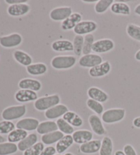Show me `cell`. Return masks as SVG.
Instances as JSON below:
<instances>
[{"label": "cell", "instance_id": "f1b7e54d", "mask_svg": "<svg viewBox=\"0 0 140 155\" xmlns=\"http://www.w3.org/2000/svg\"><path fill=\"white\" fill-rule=\"evenodd\" d=\"M62 118L74 127H80L83 124V119L74 111H68L64 115Z\"/></svg>", "mask_w": 140, "mask_h": 155}, {"label": "cell", "instance_id": "8fae6325", "mask_svg": "<svg viewBox=\"0 0 140 155\" xmlns=\"http://www.w3.org/2000/svg\"><path fill=\"white\" fill-rule=\"evenodd\" d=\"M15 100L18 103H25L36 101L38 98L37 92L28 90H19L15 94Z\"/></svg>", "mask_w": 140, "mask_h": 155}, {"label": "cell", "instance_id": "d6986e66", "mask_svg": "<svg viewBox=\"0 0 140 155\" xmlns=\"http://www.w3.org/2000/svg\"><path fill=\"white\" fill-rule=\"evenodd\" d=\"M72 136L74 142L82 145L92 140L93 133L88 130H78L72 133Z\"/></svg>", "mask_w": 140, "mask_h": 155}, {"label": "cell", "instance_id": "d4e9b609", "mask_svg": "<svg viewBox=\"0 0 140 155\" xmlns=\"http://www.w3.org/2000/svg\"><path fill=\"white\" fill-rule=\"evenodd\" d=\"M110 10L115 15L125 16L129 15L131 12V8L128 6V4L121 2H114V4L110 7Z\"/></svg>", "mask_w": 140, "mask_h": 155}, {"label": "cell", "instance_id": "2e32d148", "mask_svg": "<svg viewBox=\"0 0 140 155\" xmlns=\"http://www.w3.org/2000/svg\"><path fill=\"white\" fill-rule=\"evenodd\" d=\"M89 98L95 100L101 103H106L109 100V95L97 87H90L87 91Z\"/></svg>", "mask_w": 140, "mask_h": 155}, {"label": "cell", "instance_id": "ac0fdd59", "mask_svg": "<svg viewBox=\"0 0 140 155\" xmlns=\"http://www.w3.org/2000/svg\"><path fill=\"white\" fill-rule=\"evenodd\" d=\"M89 124L92 131L96 135L101 136L105 133V129L103 126L102 120L97 115H91L88 119Z\"/></svg>", "mask_w": 140, "mask_h": 155}, {"label": "cell", "instance_id": "52a82bcc", "mask_svg": "<svg viewBox=\"0 0 140 155\" xmlns=\"http://www.w3.org/2000/svg\"><path fill=\"white\" fill-rule=\"evenodd\" d=\"M103 58L96 53H90L82 55L79 60V65L83 68H92L103 63Z\"/></svg>", "mask_w": 140, "mask_h": 155}, {"label": "cell", "instance_id": "603a6c76", "mask_svg": "<svg viewBox=\"0 0 140 155\" xmlns=\"http://www.w3.org/2000/svg\"><path fill=\"white\" fill-rule=\"evenodd\" d=\"M74 140L71 135H64L63 138H62L61 140L56 143V151H57L58 154H62L64 153V152H65V151L67 150L70 147L72 146Z\"/></svg>", "mask_w": 140, "mask_h": 155}, {"label": "cell", "instance_id": "74e56055", "mask_svg": "<svg viewBox=\"0 0 140 155\" xmlns=\"http://www.w3.org/2000/svg\"><path fill=\"white\" fill-rule=\"evenodd\" d=\"M86 105H87L89 109L93 111L96 114L101 115L103 114L104 107L102 105V103L98 102V101L92 100L91 98H88L86 101Z\"/></svg>", "mask_w": 140, "mask_h": 155}, {"label": "cell", "instance_id": "7a4b0ae2", "mask_svg": "<svg viewBox=\"0 0 140 155\" xmlns=\"http://www.w3.org/2000/svg\"><path fill=\"white\" fill-rule=\"evenodd\" d=\"M60 101V97L58 94H52L38 98L34 102V106L38 111H46L54 106L59 105Z\"/></svg>", "mask_w": 140, "mask_h": 155}, {"label": "cell", "instance_id": "d590c367", "mask_svg": "<svg viewBox=\"0 0 140 155\" xmlns=\"http://www.w3.org/2000/svg\"><path fill=\"white\" fill-rule=\"evenodd\" d=\"M95 41V36L93 34H88L84 36V42L83 47V55L90 54L92 51V46Z\"/></svg>", "mask_w": 140, "mask_h": 155}, {"label": "cell", "instance_id": "6da1fadb", "mask_svg": "<svg viewBox=\"0 0 140 155\" xmlns=\"http://www.w3.org/2000/svg\"><path fill=\"white\" fill-rule=\"evenodd\" d=\"M76 63L77 58L74 55H58L52 59L51 65L55 70H68Z\"/></svg>", "mask_w": 140, "mask_h": 155}, {"label": "cell", "instance_id": "b9f144b4", "mask_svg": "<svg viewBox=\"0 0 140 155\" xmlns=\"http://www.w3.org/2000/svg\"><path fill=\"white\" fill-rule=\"evenodd\" d=\"M57 152L55 148L53 146H47L45 148L40 155H55Z\"/></svg>", "mask_w": 140, "mask_h": 155}, {"label": "cell", "instance_id": "681fc988", "mask_svg": "<svg viewBox=\"0 0 140 155\" xmlns=\"http://www.w3.org/2000/svg\"><path fill=\"white\" fill-rule=\"evenodd\" d=\"M4 142H6V138H5L4 136L0 135V143H2Z\"/></svg>", "mask_w": 140, "mask_h": 155}, {"label": "cell", "instance_id": "7c38bea8", "mask_svg": "<svg viewBox=\"0 0 140 155\" xmlns=\"http://www.w3.org/2000/svg\"><path fill=\"white\" fill-rule=\"evenodd\" d=\"M39 124L38 120L33 117H26L18 120L16 124V127L25 131H33L37 129Z\"/></svg>", "mask_w": 140, "mask_h": 155}, {"label": "cell", "instance_id": "4316f807", "mask_svg": "<svg viewBox=\"0 0 140 155\" xmlns=\"http://www.w3.org/2000/svg\"><path fill=\"white\" fill-rule=\"evenodd\" d=\"M38 142V136L36 133H31L29 134L24 140L18 143L17 146L19 151L25 152L26 150L31 148L34 144Z\"/></svg>", "mask_w": 140, "mask_h": 155}, {"label": "cell", "instance_id": "c3c4849f", "mask_svg": "<svg viewBox=\"0 0 140 155\" xmlns=\"http://www.w3.org/2000/svg\"><path fill=\"white\" fill-rule=\"evenodd\" d=\"M114 155H125V152L122 150H117L115 152Z\"/></svg>", "mask_w": 140, "mask_h": 155}, {"label": "cell", "instance_id": "836d02e7", "mask_svg": "<svg viewBox=\"0 0 140 155\" xmlns=\"http://www.w3.org/2000/svg\"><path fill=\"white\" fill-rule=\"evenodd\" d=\"M113 0H98L95 4V10L97 14H103L114 4Z\"/></svg>", "mask_w": 140, "mask_h": 155}, {"label": "cell", "instance_id": "ba28073f", "mask_svg": "<svg viewBox=\"0 0 140 155\" xmlns=\"http://www.w3.org/2000/svg\"><path fill=\"white\" fill-rule=\"evenodd\" d=\"M114 47L115 44L112 40L109 38L100 39L94 42L92 51L96 53V54L106 53L111 51L114 49Z\"/></svg>", "mask_w": 140, "mask_h": 155}, {"label": "cell", "instance_id": "4fadbf2b", "mask_svg": "<svg viewBox=\"0 0 140 155\" xmlns=\"http://www.w3.org/2000/svg\"><path fill=\"white\" fill-rule=\"evenodd\" d=\"M29 11H30V6L28 4L10 5L7 8L8 14L14 17L24 16L28 14Z\"/></svg>", "mask_w": 140, "mask_h": 155}, {"label": "cell", "instance_id": "30bf717a", "mask_svg": "<svg viewBox=\"0 0 140 155\" xmlns=\"http://www.w3.org/2000/svg\"><path fill=\"white\" fill-rule=\"evenodd\" d=\"M112 69V66L109 61H105L101 64L92 68L89 70V74L93 78L103 77L108 74Z\"/></svg>", "mask_w": 140, "mask_h": 155}, {"label": "cell", "instance_id": "7402d4cb", "mask_svg": "<svg viewBox=\"0 0 140 155\" xmlns=\"http://www.w3.org/2000/svg\"><path fill=\"white\" fill-rule=\"evenodd\" d=\"M58 130V125L56 122L48 120V121H44L40 122L38 127L36 131L40 135H46L48 133L56 131Z\"/></svg>", "mask_w": 140, "mask_h": 155}, {"label": "cell", "instance_id": "f35d334b", "mask_svg": "<svg viewBox=\"0 0 140 155\" xmlns=\"http://www.w3.org/2000/svg\"><path fill=\"white\" fill-rule=\"evenodd\" d=\"M16 125L12 121L3 120L0 122V135L9 134L15 129Z\"/></svg>", "mask_w": 140, "mask_h": 155}, {"label": "cell", "instance_id": "e0dca14e", "mask_svg": "<svg viewBox=\"0 0 140 155\" xmlns=\"http://www.w3.org/2000/svg\"><path fill=\"white\" fill-rule=\"evenodd\" d=\"M82 21V15L79 12H73L61 23V28L64 31L74 29L78 23Z\"/></svg>", "mask_w": 140, "mask_h": 155}, {"label": "cell", "instance_id": "3957f363", "mask_svg": "<svg viewBox=\"0 0 140 155\" xmlns=\"http://www.w3.org/2000/svg\"><path fill=\"white\" fill-rule=\"evenodd\" d=\"M27 107L25 105H13L4 109L2 113V117L4 120L12 121L19 119L25 115Z\"/></svg>", "mask_w": 140, "mask_h": 155}, {"label": "cell", "instance_id": "f546056e", "mask_svg": "<svg viewBox=\"0 0 140 155\" xmlns=\"http://www.w3.org/2000/svg\"><path fill=\"white\" fill-rule=\"evenodd\" d=\"M28 131L22 129H16L8 135L7 140L10 143H19L21 141L28 137Z\"/></svg>", "mask_w": 140, "mask_h": 155}, {"label": "cell", "instance_id": "9a60e30c", "mask_svg": "<svg viewBox=\"0 0 140 155\" xmlns=\"http://www.w3.org/2000/svg\"><path fill=\"white\" fill-rule=\"evenodd\" d=\"M68 111V109L63 104H59L51 108L45 112V116L49 120H54L64 116L66 112Z\"/></svg>", "mask_w": 140, "mask_h": 155}, {"label": "cell", "instance_id": "1f68e13d", "mask_svg": "<svg viewBox=\"0 0 140 155\" xmlns=\"http://www.w3.org/2000/svg\"><path fill=\"white\" fill-rule=\"evenodd\" d=\"M18 150V146L16 143L9 141L0 143V155H12Z\"/></svg>", "mask_w": 140, "mask_h": 155}, {"label": "cell", "instance_id": "d6a6232c", "mask_svg": "<svg viewBox=\"0 0 140 155\" xmlns=\"http://www.w3.org/2000/svg\"><path fill=\"white\" fill-rule=\"evenodd\" d=\"M126 31L130 38L140 42V26L133 23H128L126 28Z\"/></svg>", "mask_w": 140, "mask_h": 155}, {"label": "cell", "instance_id": "ee69618b", "mask_svg": "<svg viewBox=\"0 0 140 155\" xmlns=\"http://www.w3.org/2000/svg\"><path fill=\"white\" fill-rule=\"evenodd\" d=\"M133 124L135 127L138 128V129H140V116L139 117H137L133 120Z\"/></svg>", "mask_w": 140, "mask_h": 155}, {"label": "cell", "instance_id": "f6af8a7d", "mask_svg": "<svg viewBox=\"0 0 140 155\" xmlns=\"http://www.w3.org/2000/svg\"><path fill=\"white\" fill-rule=\"evenodd\" d=\"M135 13L136 15L140 16V4L136 6V7L135 8Z\"/></svg>", "mask_w": 140, "mask_h": 155}, {"label": "cell", "instance_id": "4dcf8cb0", "mask_svg": "<svg viewBox=\"0 0 140 155\" xmlns=\"http://www.w3.org/2000/svg\"><path fill=\"white\" fill-rule=\"evenodd\" d=\"M113 141L108 136L104 137L101 141V146L99 150V155H112L113 153Z\"/></svg>", "mask_w": 140, "mask_h": 155}, {"label": "cell", "instance_id": "7bdbcfd3", "mask_svg": "<svg viewBox=\"0 0 140 155\" xmlns=\"http://www.w3.org/2000/svg\"><path fill=\"white\" fill-rule=\"evenodd\" d=\"M6 4L10 5H15V4H27L28 1L27 0H6L5 1Z\"/></svg>", "mask_w": 140, "mask_h": 155}, {"label": "cell", "instance_id": "f907efd6", "mask_svg": "<svg viewBox=\"0 0 140 155\" xmlns=\"http://www.w3.org/2000/svg\"><path fill=\"white\" fill-rule=\"evenodd\" d=\"M64 155H74L72 153H71V152H67V153H66Z\"/></svg>", "mask_w": 140, "mask_h": 155}, {"label": "cell", "instance_id": "ab89813d", "mask_svg": "<svg viewBox=\"0 0 140 155\" xmlns=\"http://www.w3.org/2000/svg\"><path fill=\"white\" fill-rule=\"evenodd\" d=\"M44 149V143L42 142H37L31 148L23 152V155H40Z\"/></svg>", "mask_w": 140, "mask_h": 155}, {"label": "cell", "instance_id": "cb8c5ba5", "mask_svg": "<svg viewBox=\"0 0 140 155\" xmlns=\"http://www.w3.org/2000/svg\"><path fill=\"white\" fill-rule=\"evenodd\" d=\"M47 66L44 63L32 64L26 67V71L32 76H40L45 74L47 72Z\"/></svg>", "mask_w": 140, "mask_h": 155}, {"label": "cell", "instance_id": "83f0119b", "mask_svg": "<svg viewBox=\"0 0 140 155\" xmlns=\"http://www.w3.org/2000/svg\"><path fill=\"white\" fill-rule=\"evenodd\" d=\"M64 136V133L60 130H56V131L42 135L41 141L45 145H52L55 143H57L62 138H63Z\"/></svg>", "mask_w": 140, "mask_h": 155}, {"label": "cell", "instance_id": "816d5d0a", "mask_svg": "<svg viewBox=\"0 0 140 155\" xmlns=\"http://www.w3.org/2000/svg\"><path fill=\"white\" fill-rule=\"evenodd\" d=\"M55 155H62V154H55Z\"/></svg>", "mask_w": 140, "mask_h": 155}, {"label": "cell", "instance_id": "bcb514c9", "mask_svg": "<svg viewBox=\"0 0 140 155\" xmlns=\"http://www.w3.org/2000/svg\"><path fill=\"white\" fill-rule=\"evenodd\" d=\"M135 60L137 61H140V49L136 52L135 55Z\"/></svg>", "mask_w": 140, "mask_h": 155}, {"label": "cell", "instance_id": "7dc6e473", "mask_svg": "<svg viewBox=\"0 0 140 155\" xmlns=\"http://www.w3.org/2000/svg\"><path fill=\"white\" fill-rule=\"evenodd\" d=\"M82 2L87 4H89V3L92 4V3H96V2H97V1H96V0H83Z\"/></svg>", "mask_w": 140, "mask_h": 155}, {"label": "cell", "instance_id": "9c48e42d", "mask_svg": "<svg viewBox=\"0 0 140 155\" xmlns=\"http://www.w3.org/2000/svg\"><path fill=\"white\" fill-rule=\"evenodd\" d=\"M72 9L69 6L58 7L53 9L49 13V17L54 21H64L72 14Z\"/></svg>", "mask_w": 140, "mask_h": 155}, {"label": "cell", "instance_id": "60d3db41", "mask_svg": "<svg viewBox=\"0 0 140 155\" xmlns=\"http://www.w3.org/2000/svg\"><path fill=\"white\" fill-rule=\"evenodd\" d=\"M123 152H125V155H137L135 150L130 144H126L124 146Z\"/></svg>", "mask_w": 140, "mask_h": 155}, {"label": "cell", "instance_id": "5bb4252c", "mask_svg": "<svg viewBox=\"0 0 140 155\" xmlns=\"http://www.w3.org/2000/svg\"><path fill=\"white\" fill-rule=\"evenodd\" d=\"M18 86L21 90H28L37 92L42 89V85L41 82L36 79L25 78L20 80Z\"/></svg>", "mask_w": 140, "mask_h": 155}, {"label": "cell", "instance_id": "484cf974", "mask_svg": "<svg viewBox=\"0 0 140 155\" xmlns=\"http://www.w3.org/2000/svg\"><path fill=\"white\" fill-rule=\"evenodd\" d=\"M13 58L18 64L23 66H28L32 64V58L28 53L21 50H16L13 53Z\"/></svg>", "mask_w": 140, "mask_h": 155}, {"label": "cell", "instance_id": "8d00e7d4", "mask_svg": "<svg viewBox=\"0 0 140 155\" xmlns=\"http://www.w3.org/2000/svg\"><path fill=\"white\" fill-rule=\"evenodd\" d=\"M84 42V37L83 36L76 35L72 41L73 52L77 56H81L83 54V47Z\"/></svg>", "mask_w": 140, "mask_h": 155}, {"label": "cell", "instance_id": "44dd1931", "mask_svg": "<svg viewBox=\"0 0 140 155\" xmlns=\"http://www.w3.org/2000/svg\"><path fill=\"white\" fill-rule=\"evenodd\" d=\"M52 49L55 52L73 51V45L68 40H58L53 42Z\"/></svg>", "mask_w": 140, "mask_h": 155}, {"label": "cell", "instance_id": "277c9868", "mask_svg": "<svg viewBox=\"0 0 140 155\" xmlns=\"http://www.w3.org/2000/svg\"><path fill=\"white\" fill-rule=\"evenodd\" d=\"M125 109L122 108L107 109L102 114V120L106 124H114L122 121L125 118Z\"/></svg>", "mask_w": 140, "mask_h": 155}, {"label": "cell", "instance_id": "8992f818", "mask_svg": "<svg viewBox=\"0 0 140 155\" xmlns=\"http://www.w3.org/2000/svg\"><path fill=\"white\" fill-rule=\"evenodd\" d=\"M98 28V24L93 21H82L74 28L73 31L76 35H88L95 31Z\"/></svg>", "mask_w": 140, "mask_h": 155}, {"label": "cell", "instance_id": "5b68a950", "mask_svg": "<svg viewBox=\"0 0 140 155\" xmlns=\"http://www.w3.org/2000/svg\"><path fill=\"white\" fill-rule=\"evenodd\" d=\"M22 42V36L18 33H12L9 35L0 37V45L6 49L17 47L21 45Z\"/></svg>", "mask_w": 140, "mask_h": 155}, {"label": "cell", "instance_id": "ffe728a7", "mask_svg": "<svg viewBox=\"0 0 140 155\" xmlns=\"http://www.w3.org/2000/svg\"><path fill=\"white\" fill-rule=\"evenodd\" d=\"M101 141L99 140H91L80 146V151L85 154H95L100 150Z\"/></svg>", "mask_w": 140, "mask_h": 155}, {"label": "cell", "instance_id": "e575fe53", "mask_svg": "<svg viewBox=\"0 0 140 155\" xmlns=\"http://www.w3.org/2000/svg\"><path fill=\"white\" fill-rule=\"evenodd\" d=\"M56 124L58 125L59 130L64 133V134L71 135L75 132L73 127L71 126L69 123L67 122L63 118L58 119L57 121H56Z\"/></svg>", "mask_w": 140, "mask_h": 155}]
</instances>
